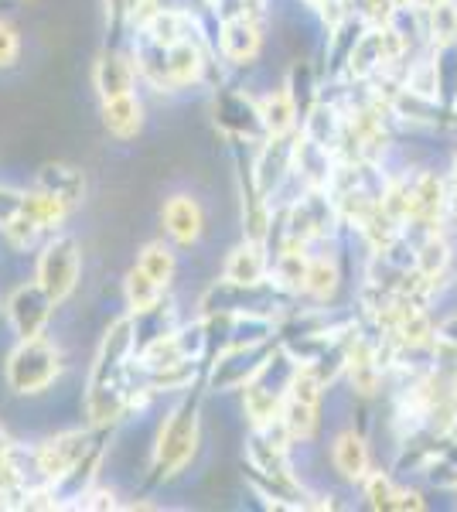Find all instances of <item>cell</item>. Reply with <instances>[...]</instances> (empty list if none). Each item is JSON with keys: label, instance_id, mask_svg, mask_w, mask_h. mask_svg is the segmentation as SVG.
Returning <instances> with one entry per match:
<instances>
[{"label": "cell", "instance_id": "cell-27", "mask_svg": "<svg viewBox=\"0 0 457 512\" xmlns=\"http://www.w3.org/2000/svg\"><path fill=\"white\" fill-rule=\"evenodd\" d=\"M420 28L430 48L457 45V0H440V4L420 11Z\"/></svg>", "mask_w": 457, "mask_h": 512}, {"label": "cell", "instance_id": "cell-4", "mask_svg": "<svg viewBox=\"0 0 457 512\" xmlns=\"http://www.w3.org/2000/svg\"><path fill=\"white\" fill-rule=\"evenodd\" d=\"M65 362H62V349L45 335L35 338H18L14 352L7 355V386H11L14 396H41L48 393L62 376Z\"/></svg>", "mask_w": 457, "mask_h": 512}, {"label": "cell", "instance_id": "cell-21", "mask_svg": "<svg viewBox=\"0 0 457 512\" xmlns=\"http://www.w3.org/2000/svg\"><path fill=\"white\" fill-rule=\"evenodd\" d=\"M35 188L52 192L55 198H62L69 209H76V205H82V198H86V175H82V168H76V164L48 161L38 168Z\"/></svg>", "mask_w": 457, "mask_h": 512}, {"label": "cell", "instance_id": "cell-37", "mask_svg": "<svg viewBox=\"0 0 457 512\" xmlns=\"http://www.w3.org/2000/svg\"><path fill=\"white\" fill-rule=\"evenodd\" d=\"M437 345L447 355H454V359H457V311H451V315L437 325Z\"/></svg>", "mask_w": 457, "mask_h": 512}, {"label": "cell", "instance_id": "cell-19", "mask_svg": "<svg viewBox=\"0 0 457 512\" xmlns=\"http://www.w3.org/2000/svg\"><path fill=\"white\" fill-rule=\"evenodd\" d=\"M222 277L232 284H263L270 280V253L260 239H239L236 246L226 253L222 263Z\"/></svg>", "mask_w": 457, "mask_h": 512}, {"label": "cell", "instance_id": "cell-40", "mask_svg": "<svg viewBox=\"0 0 457 512\" xmlns=\"http://www.w3.org/2000/svg\"><path fill=\"white\" fill-rule=\"evenodd\" d=\"M444 437H451V441H457V407L451 410V417H447V427H444Z\"/></svg>", "mask_w": 457, "mask_h": 512}, {"label": "cell", "instance_id": "cell-7", "mask_svg": "<svg viewBox=\"0 0 457 512\" xmlns=\"http://www.w3.org/2000/svg\"><path fill=\"white\" fill-rule=\"evenodd\" d=\"M79 277H82V246L79 239L65 229L58 233H48V239L41 243V253H38V270H35V280L45 287V294L52 297L55 304H65L79 287Z\"/></svg>", "mask_w": 457, "mask_h": 512}, {"label": "cell", "instance_id": "cell-44", "mask_svg": "<svg viewBox=\"0 0 457 512\" xmlns=\"http://www.w3.org/2000/svg\"><path fill=\"white\" fill-rule=\"evenodd\" d=\"M454 113H457V103H454Z\"/></svg>", "mask_w": 457, "mask_h": 512}, {"label": "cell", "instance_id": "cell-11", "mask_svg": "<svg viewBox=\"0 0 457 512\" xmlns=\"http://www.w3.org/2000/svg\"><path fill=\"white\" fill-rule=\"evenodd\" d=\"M212 120L229 140H243V144L256 147L267 137L260 120V103L246 89H219L212 96Z\"/></svg>", "mask_w": 457, "mask_h": 512}, {"label": "cell", "instance_id": "cell-3", "mask_svg": "<svg viewBox=\"0 0 457 512\" xmlns=\"http://www.w3.org/2000/svg\"><path fill=\"white\" fill-rule=\"evenodd\" d=\"M130 55H134L137 76L144 86L157 89V93H185V89L205 82L215 52L209 35L185 38L178 45H154V41L134 35Z\"/></svg>", "mask_w": 457, "mask_h": 512}, {"label": "cell", "instance_id": "cell-36", "mask_svg": "<svg viewBox=\"0 0 457 512\" xmlns=\"http://www.w3.org/2000/svg\"><path fill=\"white\" fill-rule=\"evenodd\" d=\"M423 509H427V499H423L420 489H410V485H396L393 512H423Z\"/></svg>", "mask_w": 457, "mask_h": 512}, {"label": "cell", "instance_id": "cell-9", "mask_svg": "<svg viewBox=\"0 0 457 512\" xmlns=\"http://www.w3.org/2000/svg\"><path fill=\"white\" fill-rule=\"evenodd\" d=\"M277 352V342L263 345H236V349H222L205 362V393H243L260 369L270 362V355Z\"/></svg>", "mask_w": 457, "mask_h": 512}, {"label": "cell", "instance_id": "cell-20", "mask_svg": "<svg viewBox=\"0 0 457 512\" xmlns=\"http://www.w3.org/2000/svg\"><path fill=\"white\" fill-rule=\"evenodd\" d=\"M99 117H103L106 134L116 140H134L144 130V99L137 93L99 99Z\"/></svg>", "mask_w": 457, "mask_h": 512}, {"label": "cell", "instance_id": "cell-32", "mask_svg": "<svg viewBox=\"0 0 457 512\" xmlns=\"http://www.w3.org/2000/svg\"><path fill=\"white\" fill-rule=\"evenodd\" d=\"M396 478L393 472H376L372 468L369 475L362 478V495H365V506L369 509H379V512H393V499H396Z\"/></svg>", "mask_w": 457, "mask_h": 512}, {"label": "cell", "instance_id": "cell-15", "mask_svg": "<svg viewBox=\"0 0 457 512\" xmlns=\"http://www.w3.org/2000/svg\"><path fill=\"white\" fill-rule=\"evenodd\" d=\"M161 222H164V236H168L174 246H195L205 233L202 202L188 192H174L164 198Z\"/></svg>", "mask_w": 457, "mask_h": 512}, {"label": "cell", "instance_id": "cell-43", "mask_svg": "<svg viewBox=\"0 0 457 512\" xmlns=\"http://www.w3.org/2000/svg\"><path fill=\"white\" fill-rule=\"evenodd\" d=\"M0 321H4V304H0Z\"/></svg>", "mask_w": 457, "mask_h": 512}, {"label": "cell", "instance_id": "cell-12", "mask_svg": "<svg viewBox=\"0 0 457 512\" xmlns=\"http://www.w3.org/2000/svg\"><path fill=\"white\" fill-rule=\"evenodd\" d=\"M212 52L215 59H222L232 69H246L260 59L263 52V28L256 18L249 14H229V18H219L212 35Z\"/></svg>", "mask_w": 457, "mask_h": 512}, {"label": "cell", "instance_id": "cell-29", "mask_svg": "<svg viewBox=\"0 0 457 512\" xmlns=\"http://www.w3.org/2000/svg\"><path fill=\"white\" fill-rule=\"evenodd\" d=\"M284 89L290 93V99H294L297 113H301V120H304V113L321 99V76H318V69H314V65L307 62V59H297L294 65H290Z\"/></svg>", "mask_w": 457, "mask_h": 512}, {"label": "cell", "instance_id": "cell-10", "mask_svg": "<svg viewBox=\"0 0 457 512\" xmlns=\"http://www.w3.org/2000/svg\"><path fill=\"white\" fill-rule=\"evenodd\" d=\"M103 427H72V431H58L52 437H45L41 444H35L31 451V472H35V482L45 485H58L65 475L76 468V461L89 451V444L96 441V434Z\"/></svg>", "mask_w": 457, "mask_h": 512}, {"label": "cell", "instance_id": "cell-28", "mask_svg": "<svg viewBox=\"0 0 457 512\" xmlns=\"http://www.w3.org/2000/svg\"><path fill=\"white\" fill-rule=\"evenodd\" d=\"M21 212L28 219H35L45 233H58V229L65 226V219H69V205L62 202V198H55L52 192H41V188H31V192L21 195Z\"/></svg>", "mask_w": 457, "mask_h": 512}, {"label": "cell", "instance_id": "cell-13", "mask_svg": "<svg viewBox=\"0 0 457 512\" xmlns=\"http://www.w3.org/2000/svg\"><path fill=\"white\" fill-rule=\"evenodd\" d=\"M52 311H55V301L45 294V287H41L38 280H31V284H21L18 291L7 297L4 321H11L18 338H35V335H45L48 321H52Z\"/></svg>", "mask_w": 457, "mask_h": 512}, {"label": "cell", "instance_id": "cell-8", "mask_svg": "<svg viewBox=\"0 0 457 512\" xmlns=\"http://www.w3.org/2000/svg\"><path fill=\"white\" fill-rule=\"evenodd\" d=\"M410 188V212H406V229L410 239L440 233L451 212V178L437 175L434 168H420L417 175L406 178Z\"/></svg>", "mask_w": 457, "mask_h": 512}, {"label": "cell", "instance_id": "cell-23", "mask_svg": "<svg viewBox=\"0 0 457 512\" xmlns=\"http://www.w3.org/2000/svg\"><path fill=\"white\" fill-rule=\"evenodd\" d=\"M342 291V263H338L335 253H311V263H307V284H304V297L314 304H331Z\"/></svg>", "mask_w": 457, "mask_h": 512}, {"label": "cell", "instance_id": "cell-31", "mask_svg": "<svg viewBox=\"0 0 457 512\" xmlns=\"http://www.w3.org/2000/svg\"><path fill=\"white\" fill-rule=\"evenodd\" d=\"M423 475H427V482L434 485V489L457 492V441L444 437V441L437 444L434 458L423 468Z\"/></svg>", "mask_w": 457, "mask_h": 512}, {"label": "cell", "instance_id": "cell-16", "mask_svg": "<svg viewBox=\"0 0 457 512\" xmlns=\"http://www.w3.org/2000/svg\"><path fill=\"white\" fill-rule=\"evenodd\" d=\"M93 86H96L99 99H113V96L137 93L140 76H137L134 55H130L127 48H116V45H113V48H106V52L96 59Z\"/></svg>", "mask_w": 457, "mask_h": 512}, {"label": "cell", "instance_id": "cell-33", "mask_svg": "<svg viewBox=\"0 0 457 512\" xmlns=\"http://www.w3.org/2000/svg\"><path fill=\"white\" fill-rule=\"evenodd\" d=\"M41 236H48V233L38 226L35 219L24 216V212H18V216H14V219L4 226V239H7V246H11V250H18V253H28Z\"/></svg>", "mask_w": 457, "mask_h": 512}, {"label": "cell", "instance_id": "cell-30", "mask_svg": "<svg viewBox=\"0 0 457 512\" xmlns=\"http://www.w3.org/2000/svg\"><path fill=\"white\" fill-rule=\"evenodd\" d=\"M164 297H168V291H164L157 280L147 277L144 270L137 267V263L127 270V277H123V301H127L130 315H140V311L154 308V304L164 301Z\"/></svg>", "mask_w": 457, "mask_h": 512}, {"label": "cell", "instance_id": "cell-24", "mask_svg": "<svg viewBox=\"0 0 457 512\" xmlns=\"http://www.w3.org/2000/svg\"><path fill=\"white\" fill-rule=\"evenodd\" d=\"M178 325H181V318H178V308H174L171 297L157 301L154 308L140 311V315H134V352H144L147 345L164 335H171Z\"/></svg>", "mask_w": 457, "mask_h": 512}, {"label": "cell", "instance_id": "cell-17", "mask_svg": "<svg viewBox=\"0 0 457 512\" xmlns=\"http://www.w3.org/2000/svg\"><path fill=\"white\" fill-rule=\"evenodd\" d=\"M331 468H335V475L342 482L362 485V478L372 472V451L362 431L348 427V431L335 434V441H331Z\"/></svg>", "mask_w": 457, "mask_h": 512}, {"label": "cell", "instance_id": "cell-34", "mask_svg": "<svg viewBox=\"0 0 457 512\" xmlns=\"http://www.w3.org/2000/svg\"><path fill=\"white\" fill-rule=\"evenodd\" d=\"M21 59V35L11 21L0 18V69H14Z\"/></svg>", "mask_w": 457, "mask_h": 512}, {"label": "cell", "instance_id": "cell-42", "mask_svg": "<svg viewBox=\"0 0 457 512\" xmlns=\"http://www.w3.org/2000/svg\"><path fill=\"white\" fill-rule=\"evenodd\" d=\"M451 188H457V154H454V164H451Z\"/></svg>", "mask_w": 457, "mask_h": 512}, {"label": "cell", "instance_id": "cell-26", "mask_svg": "<svg viewBox=\"0 0 457 512\" xmlns=\"http://www.w3.org/2000/svg\"><path fill=\"white\" fill-rule=\"evenodd\" d=\"M137 267L151 280H157L164 291H171L174 277H178V246H174L171 239H151V243H144V250H140Z\"/></svg>", "mask_w": 457, "mask_h": 512}, {"label": "cell", "instance_id": "cell-25", "mask_svg": "<svg viewBox=\"0 0 457 512\" xmlns=\"http://www.w3.org/2000/svg\"><path fill=\"white\" fill-rule=\"evenodd\" d=\"M260 103V120H263V130L267 137H284V134H297L301 127V113H297L294 99L284 86L280 89H270L267 96L256 99Z\"/></svg>", "mask_w": 457, "mask_h": 512}, {"label": "cell", "instance_id": "cell-14", "mask_svg": "<svg viewBox=\"0 0 457 512\" xmlns=\"http://www.w3.org/2000/svg\"><path fill=\"white\" fill-rule=\"evenodd\" d=\"M294 137L297 134H284V137H263L253 151V178L260 185V192L270 198L280 195L284 181L294 175Z\"/></svg>", "mask_w": 457, "mask_h": 512}, {"label": "cell", "instance_id": "cell-5", "mask_svg": "<svg viewBox=\"0 0 457 512\" xmlns=\"http://www.w3.org/2000/svg\"><path fill=\"white\" fill-rule=\"evenodd\" d=\"M284 226H287V246L311 250L314 243H328V239L342 233L345 219L328 188H304L294 202L284 205Z\"/></svg>", "mask_w": 457, "mask_h": 512}, {"label": "cell", "instance_id": "cell-35", "mask_svg": "<svg viewBox=\"0 0 457 512\" xmlns=\"http://www.w3.org/2000/svg\"><path fill=\"white\" fill-rule=\"evenodd\" d=\"M76 509H96V512H103V509H123V502H120V495H116V489H110V485H93V489H89L79 499Z\"/></svg>", "mask_w": 457, "mask_h": 512}, {"label": "cell", "instance_id": "cell-18", "mask_svg": "<svg viewBox=\"0 0 457 512\" xmlns=\"http://www.w3.org/2000/svg\"><path fill=\"white\" fill-rule=\"evenodd\" d=\"M335 168H338V158L335 151L321 147L318 140L304 137L297 130L294 137V175L301 178L304 188H328L331 178H335Z\"/></svg>", "mask_w": 457, "mask_h": 512}, {"label": "cell", "instance_id": "cell-6", "mask_svg": "<svg viewBox=\"0 0 457 512\" xmlns=\"http://www.w3.org/2000/svg\"><path fill=\"white\" fill-rule=\"evenodd\" d=\"M202 315H287L294 308V297L263 280V284H232V280L219 277L209 284V291L198 301Z\"/></svg>", "mask_w": 457, "mask_h": 512}, {"label": "cell", "instance_id": "cell-38", "mask_svg": "<svg viewBox=\"0 0 457 512\" xmlns=\"http://www.w3.org/2000/svg\"><path fill=\"white\" fill-rule=\"evenodd\" d=\"M21 195L24 192H14V188L0 185V229H4L7 222H11L21 212Z\"/></svg>", "mask_w": 457, "mask_h": 512}, {"label": "cell", "instance_id": "cell-2", "mask_svg": "<svg viewBox=\"0 0 457 512\" xmlns=\"http://www.w3.org/2000/svg\"><path fill=\"white\" fill-rule=\"evenodd\" d=\"M202 407H205V383H195L178 393V400L168 407L161 427L154 434L151 461H147L144 485L147 489H164L174 478L188 472L195 461L198 444H202Z\"/></svg>", "mask_w": 457, "mask_h": 512}, {"label": "cell", "instance_id": "cell-39", "mask_svg": "<svg viewBox=\"0 0 457 512\" xmlns=\"http://www.w3.org/2000/svg\"><path fill=\"white\" fill-rule=\"evenodd\" d=\"M123 4H127V0H103L106 24H110V35H116V31L123 28Z\"/></svg>", "mask_w": 457, "mask_h": 512}, {"label": "cell", "instance_id": "cell-1", "mask_svg": "<svg viewBox=\"0 0 457 512\" xmlns=\"http://www.w3.org/2000/svg\"><path fill=\"white\" fill-rule=\"evenodd\" d=\"M151 400V393L140 386L137 352H134V315H120L99 338V349L89 362L82 410L89 427H120L134 410Z\"/></svg>", "mask_w": 457, "mask_h": 512}, {"label": "cell", "instance_id": "cell-22", "mask_svg": "<svg viewBox=\"0 0 457 512\" xmlns=\"http://www.w3.org/2000/svg\"><path fill=\"white\" fill-rule=\"evenodd\" d=\"M307 263H311V250H301V246H287V250L273 253L270 284L277 291H284L287 297H294V301H301L307 284Z\"/></svg>", "mask_w": 457, "mask_h": 512}, {"label": "cell", "instance_id": "cell-41", "mask_svg": "<svg viewBox=\"0 0 457 512\" xmlns=\"http://www.w3.org/2000/svg\"><path fill=\"white\" fill-rule=\"evenodd\" d=\"M447 219L457 226V188H451V212H447Z\"/></svg>", "mask_w": 457, "mask_h": 512}]
</instances>
